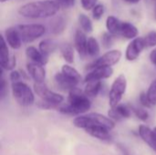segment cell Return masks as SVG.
Wrapping results in <instances>:
<instances>
[{"label":"cell","mask_w":156,"mask_h":155,"mask_svg":"<svg viewBox=\"0 0 156 155\" xmlns=\"http://www.w3.org/2000/svg\"><path fill=\"white\" fill-rule=\"evenodd\" d=\"M59 4L52 0H38L27 3L20 6V16L30 19L48 18L55 16L59 10Z\"/></svg>","instance_id":"1"},{"label":"cell","mask_w":156,"mask_h":155,"mask_svg":"<svg viewBox=\"0 0 156 155\" xmlns=\"http://www.w3.org/2000/svg\"><path fill=\"white\" fill-rule=\"evenodd\" d=\"M91 107L90 98L86 96L84 91L77 87L69 91L68 104L60 106L58 111L66 115H80L86 113Z\"/></svg>","instance_id":"2"},{"label":"cell","mask_w":156,"mask_h":155,"mask_svg":"<svg viewBox=\"0 0 156 155\" xmlns=\"http://www.w3.org/2000/svg\"><path fill=\"white\" fill-rule=\"evenodd\" d=\"M73 125L83 130L94 126H102L111 131L115 127V122L110 117H106L97 112H92L76 117L73 120Z\"/></svg>","instance_id":"3"},{"label":"cell","mask_w":156,"mask_h":155,"mask_svg":"<svg viewBox=\"0 0 156 155\" xmlns=\"http://www.w3.org/2000/svg\"><path fill=\"white\" fill-rule=\"evenodd\" d=\"M12 94L16 101L22 107H29L35 102V95L32 89L23 81L12 83Z\"/></svg>","instance_id":"4"},{"label":"cell","mask_w":156,"mask_h":155,"mask_svg":"<svg viewBox=\"0 0 156 155\" xmlns=\"http://www.w3.org/2000/svg\"><path fill=\"white\" fill-rule=\"evenodd\" d=\"M22 41L30 43L41 37L46 33V27L41 24H24L16 26Z\"/></svg>","instance_id":"5"},{"label":"cell","mask_w":156,"mask_h":155,"mask_svg":"<svg viewBox=\"0 0 156 155\" xmlns=\"http://www.w3.org/2000/svg\"><path fill=\"white\" fill-rule=\"evenodd\" d=\"M127 89V79L126 77L122 74L119 75L113 81L110 93H109V104L110 107H115L120 104L123 95L126 92Z\"/></svg>","instance_id":"6"},{"label":"cell","mask_w":156,"mask_h":155,"mask_svg":"<svg viewBox=\"0 0 156 155\" xmlns=\"http://www.w3.org/2000/svg\"><path fill=\"white\" fill-rule=\"evenodd\" d=\"M34 91L41 99V100L47 101L48 103L59 105L64 100V97L62 95L49 90L48 88V86L45 84V82L35 83L34 84Z\"/></svg>","instance_id":"7"},{"label":"cell","mask_w":156,"mask_h":155,"mask_svg":"<svg viewBox=\"0 0 156 155\" xmlns=\"http://www.w3.org/2000/svg\"><path fill=\"white\" fill-rule=\"evenodd\" d=\"M122 58V52L118 49H112L103 54L99 58L95 59L89 65V69H94L96 67H112L116 65Z\"/></svg>","instance_id":"8"},{"label":"cell","mask_w":156,"mask_h":155,"mask_svg":"<svg viewBox=\"0 0 156 155\" xmlns=\"http://www.w3.org/2000/svg\"><path fill=\"white\" fill-rule=\"evenodd\" d=\"M16 65V59L15 56L9 55L7 43L4 37H1L0 45V66L4 70H13Z\"/></svg>","instance_id":"9"},{"label":"cell","mask_w":156,"mask_h":155,"mask_svg":"<svg viewBox=\"0 0 156 155\" xmlns=\"http://www.w3.org/2000/svg\"><path fill=\"white\" fill-rule=\"evenodd\" d=\"M146 48V44L144 37H135L127 46L125 58L128 61H133L139 58L143 50Z\"/></svg>","instance_id":"10"},{"label":"cell","mask_w":156,"mask_h":155,"mask_svg":"<svg viewBox=\"0 0 156 155\" xmlns=\"http://www.w3.org/2000/svg\"><path fill=\"white\" fill-rule=\"evenodd\" d=\"M112 74L113 69L112 67H96L94 69H91V70L86 75L85 82L109 79L112 76Z\"/></svg>","instance_id":"11"},{"label":"cell","mask_w":156,"mask_h":155,"mask_svg":"<svg viewBox=\"0 0 156 155\" xmlns=\"http://www.w3.org/2000/svg\"><path fill=\"white\" fill-rule=\"evenodd\" d=\"M27 74L31 77V79L35 81V83L45 82L46 69L44 66L37 63L29 62L27 64Z\"/></svg>","instance_id":"12"},{"label":"cell","mask_w":156,"mask_h":155,"mask_svg":"<svg viewBox=\"0 0 156 155\" xmlns=\"http://www.w3.org/2000/svg\"><path fill=\"white\" fill-rule=\"evenodd\" d=\"M139 135L142 140L156 153V127L151 129L146 125L139 126Z\"/></svg>","instance_id":"13"},{"label":"cell","mask_w":156,"mask_h":155,"mask_svg":"<svg viewBox=\"0 0 156 155\" xmlns=\"http://www.w3.org/2000/svg\"><path fill=\"white\" fill-rule=\"evenodd\" d=\"M54 80L57 87L63 91H70L79 84L78 81L68 77L63 72H58L54 77Z\"/></svg>","instance_id":"14"},{"label":"cell","mask_w":156,"mask_h":155,"mask_svg":"<svg viewBox=\"0 0 156 155\" xmlns=\"http://www.w3.org/2000/svg\"><path fill=\"white\" fill-rule=\"evenodd\" d=\"M5 39L7 45L12 49H19L22 45V38L18 32V29L16 27H8L5 31Z\"/></svg>","instance_id":"15"},{"label":"cell","mask_w":156,"mask_h":155,"mask_svg":"<svg viewBox=\"0 0 156 155\" xmlns=\"http://www.w3.org/2000/svg\"><path fill=\"white\" fill-rule=\"evenodd\" d=\"M108 115L113 121H121L122 119L130 118L132 115V110L124 104H118L115 107H111Z\"/></svg>","instance_id":"16"},{"label":"cell","mask_w":156,"mask_h":155,"mask_svg":"<svg viewBox=\"0 0 156 155\" xmlns=\"http://www.w3.org/2000/svg\"><path fill=\"white\" fill-rule=\"evenodd\" d=\"M87 44H88V38L86 37V33L82 29L81 30L78 29L74 37V47L81 58H84L88 55Z\"/></svg>","instance_id":"17"},{"label":"cell","mask_w":156,"mask_h":155,"mask_svg":"<svg viewBox=\"0 0 156 155\" xmlns=\"http://www.w3.org/2000/svg\"><path fill=\"white\" fill-rule=\"evenodd\" d=\"M26 56L31 62L37 63L42 66H45L48 61V56L43 54L39 50V48H37L33 46H29L27 48Z\"/></svg>","instance_id":"18"},{"label":"cell","mask_w":156,"mask_h":155,"mask_svg":"<svg viewBox=\"0 0 156 155\" xmlns=\"http://www.w3.org/2000/svg\"><path fill=\"white\" fill-rule=\"evenodd\" d=\"M138 33H139V30L133 24L130 22L122 21L118 37H122L126 39H133L137 37Z\"/></svg>","instance_id":"19"},{"label":"cell","mask_w":156,"mask_h":155,"mask_svg":"<svg viewBox=\"0 0 156 155\" xmlns=\"http://www.w3.org/2000/svg\"><path fill=\"white\" fill-rule=\"evenodd\" d=\"M84 131L90 136H92L96 139H99L101 141H110L112 138L111 134H110V130H108L107 128L102 127V126L90 127Z\"/></svg>","instance_id":"20"},{"label":"cell","mask_w":156,"mask_h":155,"mask_svg":"<svg viewBox=\"0 0 156 155\" xmlns=\"http://www.w3.org/2000/svg\"><path fill=\"white\" fill-rule=\"evenodd\" d=\"M101 80H94V81H88L86 82L85 88H84V93L89 98H94L99 95V93L101 90Z\"/></svg>","instance_id":"21"},{"label":"cell","mask_w":156,"mask_h":155,"mask_svg":"<svg viewBox=\"0 0 156 155\" xmlns=\"http://www.w3.org/2000/svg\"><path fill=\"white\" fill-rule=\"evenodd\" d=\"M122 20L117 18L114 16H109L106 19V28L109 33H111L112 36L118 37L120 28L122 26Z\"/></svg>","instance_id":"22"},{"label":"cell","mask_w":156,"mask_h":155,"mask_svg":"<svg viewBox=\"0 0 156 155\" xmlns=\"http://www.w3.org/2000/svg\"><path fill=\"white\" fill-rule=\"evenodd\" d=\"M67 26L66 21L62 16H58L56 18H54L49 26V29H50V33H52L53 35H60L64 32L65 28Z\"/></svg>","instance_id":"23"},{"label":"cell","mask_w":156,"mask_h":155,"mask_svg":"<svg viewBox=\"0 0 156 155\" xmlns=\"http://www.w3.org/2000/svg\"><path fill=\"white\" fill-rule=\"evenodd\" d=\"M60 53L62 58H64V60L69 63V64H72L74 62V48L71 45L65 43L63 45H61L60 47Z\"/></svg>","instance_id":"24"},{"label":"cell","mask_w":156,"mask_h":155,"mask_svg":"<svg viewBox=\"0 0 156 155\" xmlns=\"http://www.w3.org/2000/svg\"><path fill=\"white\" fill-rule=\"evenodd\" d=\"M38 48L43 54L49 56L51 53H53L56 50L57 43L51 39H43L42 41H40L38 45Z\"/></svg>","instance_id":"25"},{"label":"cell","mask_w":156,"mask_h":155,"mask_svg":"<svg viewBox=\"0 0 156 155\" xmlns=\"http://www.w3.org/2000/svg\"><path fill=\"white\" fill-rule=\"evenodd\" d=\"M101 52V48L98 40L93 37H90L88 38V44H87V53L90 57H97Z\"/></svg>","instance_id":"26"},{"label":"cell","mask_w":156,"mask_h":155,"mask_svg":"<svg viewBox=\"0 0 156 155\" xmlns=\"http://www.w3.org/2000/svg\"><path fill=\"white\" fill-rule=\"evenodd\" d=\"M78 21H79V24H80L81 29L85 33H91L92 32V30H93L92 22L87 15L80 14L79 17H78Z\"/></svg>","instance_id":"27"},{"label":"cell","mask_w":156,"mask_h":155,"mask_svg":"<svg viewBox=\"0 0 156 155\" xmlns=\"http://www.w3.org/2000/svg\"><path fill=\"white\" fill-rule=\"evenodd\" d=\"M61 72H63L65 75H67L68 77L71 78L72 79L78 81L80 83V81L81 80V76L80 74V72L74 69L73 67H71L69 64H65L62 66V69H61Z\"/></svg>","instance_id":"28"},{"label":"cell","mask_w":156,"mask_h":155,"mask_svg":"<svg viewBox=\"0 0 156 155\" xmlns=\"http://www.w3.org/2000/svg\"><path fill=\"white\" fill-rule=\"evenodd\" d=\"M130 108H131L132 111L134 113V115L139 120H141L143 122H146L149 119V113L145 109L140 108V107H134V106H131Z\"/></svg>","instance_id":"29"},{"label":"cell","mask_w":156,"mask_h":155,"mask_svg":"<svg viewBox=\"0 0 156 155\" xmlns=\"http://www.w3.org/2000/svg\"><path fill=\"white\" fill-rule=\"evenodd\" d=\"M146 48H154L156 47V30H152L148 32L145 37H144Z\"/></svg>","instance_id":"30"},{"label":"cell","mask_w":156,"mask_h":155,"mask_svg":"<svg viewBox=\"0 0 156 155\" xmlns=\"http://www.w3.org/2000/svg\"><path fill=\"white\" fill-rule=\"evenodd\" d=\"M146 93L153 106L156 105V79L150 84Z\"/></svg>","instance_id":"31"},{"label":"cell","mask_w":156,"mask_h":155,"mask_svg":"<svg viewBox=\"0 0 156 155\" xmlns=\"http://www.w3.org/2000/svg\"><path fill=\"white\" fill-rule=\"evenodd\" d=\"M91 11H92V16H93V18L95 20H100L102 17L103 14H104L105 8H104V5H103L97 4Z\"/></svg>","instance_id":"32"},{"label":"cell","mask_w":156,"mask_h":155,"mask_svg":"<svg viewBox=\"0 0 156 155\" xmlns=\"http://www.w3.org/2000/svg\"><path fill=\"white\" fill-rule=\"evenodd\" d=\"M113 36L109 33V32H105L102 34V37H101V43H102V46L103 48H110L112 44H113Z\"/></svg>","instance_id":"33"},{"label":"cell","mask_w":156,"mask_h":155,"mask_svg":"<svg viewBox=\"0 0 156 155\" xmlns=\"http://www.w3.org/2000/svg\"><path fill=\"white\" fill-rule=\"evenodd\" d=\"M98 0H80L81 6L84 10L90 11L94 8V6L97 5Z\"/></svg>","instance_id":"34"},{"label":"cell","mask_w":156,"mask_h":155,"mask_svg":"<svg viewBox=\"0 0 156 155\" xmlns=\"http://www.w3.org/2000/svg\"><path fill=\"white\" fill-rule=\"evenodd\" d=\"M139 101L141 103V105L144 108H151L153 106V104L151 103L147 93L146 92H142L139 96Z\"/></svg>","instance_id":"35"},{"label":"cell","mask_w":156,"mask_h":155,"mask_svg":"<svg viewBox=\"0 0 156 155\" xmlns=\"http://www.w3.org/2000/svg\"><path fill=\"white\" fill-rule=\"evenodd\" d=\"M4 69H1V73H2V78H1V86H0V95H1V100H4L6 93H7V85H6V81L4 79V74H3Z\"/></svg>","instance_id":"36"},{"label":"cell","mask_w":156,"mask_h":155,"mask_svg":"<svg viewBox=\"0 0 156 155\" xmlns=\"http://www.w3.org/2000/svg\"><path fill=\"white\" fill-rule=\"evenodd\" d=\"M21 77H22L21 72L20 71H17V70H14V69L11 70L10 75H9V79L12 81V83L16 82V81H20Z\"/></svg>","instance_id":"37"},{"label":"cell","mask_w":156,"mask_h":155,"mask_svg":"<svg viewBox=\"0 0 156 155\" xmlns=\"http://www.w3.org/2000/svg\"><path fill=\"white\" fill-rule=\"evenodd\" d=\"M75 1L76 0H58V3L59 4V5L66 7V8H69V7H71L74 5Z\"/></svg>","instance_id":"38"},{"label":"cell","mask_w":156,"mask_h":155,"mask_svg":"<svg viewBox=\"0 0 156 155\" xmlns=\"http://www.w3.org/2000/svg\"><path fill=\"white\" fill-rule=\"evenodd\" d=\"M150 60L151 62L156 66V48H154L151 53H150Z\"/></svg>","instance_id":"39"},{"label":"cell","mask_w":156,"mask_h":155,"mask_svg":"<svg viewBox=\"0 0 156 155\" xmlns=\"http://www.w3.org/2000/svg\"><path fill=\"white\" fill-rule=\"evenodd\" d=\"M124 2H126V3H128V4H138L141 0H123Z\"/></svg>","instance_id":"40"},{"label":"cell","mask_w":156,"mask_h":155,"mask_svg":"<svg viewBox=\"0 0 156 155\" xmlns=\"http://www.w3.org/2000/svg\"><path fill=\"white\" fill-rule=\"evenodd\" d=\"M154 18L156 19V5H155V7H154Z\"/></svg>","instance_id":"41"},{"label":"cell","mask_w":156,"mask_h":155,"mask_svg":"<svg viewBox=\"0 0 156 155\" xmlns=\"http://www.w3.org/2000/svg\"><path fill=\"white\" fill-rule=\"evenodd\" d=\"M0 1H1L2 3H4V2H5V1H8V0H0Z\"/></svg>","instance_id":"42"},{"label":"cell","mask_w":156,"mask_h":155,"mask_svg":"<svg viewBox=\"0 0 156 155\" xmlns=\"http://www.w3.org/2000/svg\"><path fill=\"white\" fill-rule=\"evenodd\" d=\"M125 155H127V154H125Z\"/></svg>","instance_id":"43"}]
</instances>
